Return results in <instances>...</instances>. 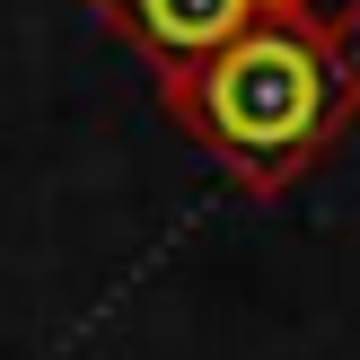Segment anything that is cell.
<instances>
[{"label":"cell","mask_w":360,"mask_h":360,"mask_svg":"<svg viewBox=\"0 0 360 360\" xmlns=\"http://www.w3.org/2000/svg\"><path fill=\"white\" fill-rule=\"evenodd\" d=\"M88 9H97L141 62L176 70V62H193V53H211L220 35H238L264 0H88Z\"/></svg>","instance_id":"7a4b0ae2"},{"label":"cell","mask_w":360,"mask_h":360,"mask_svg":"<svg viewBox=\"0 0 360 360\" xmlns=\"http://www.w3.org/2000/svg\"><path fill=\"white\" fill-rule=\"evenodd\" d=\"M167 123L246 193H290L334 158V141L360 115V62L352 44L316 35L308 18L264 0L238 35L211 53L158 70Z\"/></svg>","instance_id":"6da1fadb"},{"label":"cell","mask_w":360,"mask_h":360,"mask_svg":"<svg viewBox=\"0 0 360 360\" xmlns=\"http://www.w3.org/2000/svg\"><path fill=\"white\" fill-rule=\"evenodd\" d=\"M273 9L308 18L316 35H334V44H352V35H360V0H273Z\"/></svg>","instance_id":"3957f363"}]
</instances>
